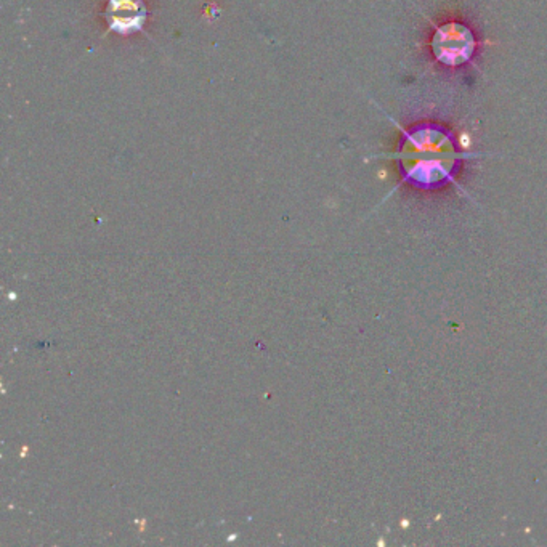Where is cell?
<instances>
[{
  "mask_svg": "<svg viewBox=\"0 0 547 547\" xmlns=\"http://www.w3.org/2000/svg\"><path fill=\"white\" fill-rule=\"evenodd\" d=\"M432 53L437 60L450 68L469 63L475 55L476 39L472 29L461 23H446L438 26L432 37Z\"/></svg>",
  "mask_w": 547,
  "mask_h": 547,
  "instance_id": "obj_2",
  "label": "cell"
},
{
  "mask_svg": "<svg viewBox=\"0 0 547 547\" xmlns=\"http://www.w3.org/2000/svg\"><path fill=\"white\" fill-rule=\"evenodd\" d=\"M398 161L403 184L416 190H441L456 181L467 155L457 150L455 135L435 122L414 124L403 131Z\"/></svg>",
  "mask_w": 547,
  "mask_h": 547,
  "instance_id": "obj_1",
  "label": "cell"
}]
</instances>
